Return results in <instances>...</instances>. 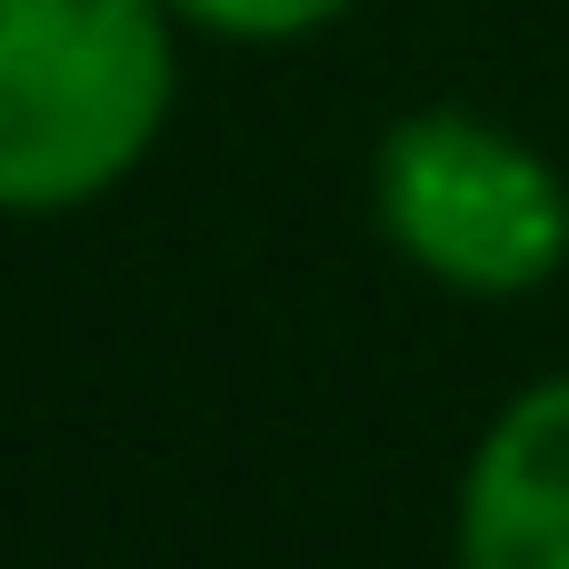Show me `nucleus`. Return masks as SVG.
Instances as JSON below:
<instances>
[{"instance_id":"7ed1b4c3","label":"nucleus","mask_w":569,"mask_h":569,"mask_svg":"<svg viewBox=\"0 0 569 569\" xmlns=\"http://www.w3.org/2000/svg\"><path fill=\"white\" fill-rule=\"evenodd\" d=\"M460 569H569V380L490 420L460 480Z\"/></svg>"},{"instance_id":"20e7f679","label":"nucleus","mask_w":569,"mask_h":569,"mask_svg":"<svg viewBox=\"0 0 569 569\" xmlns=\"http://www.w3.org/2000/svg\"><path fill=\"white\" fill-rule=\"evenodd\" d=\"M180 10L210 20V30H230V40H300V30L340 20L350 0H180Z\"/></svg>"},{"instance_id":"f03ea898","label":"nucleus","mask_w":569,"mask_h":569,"mask_svg":"<svg viewBox=\"0 0 569 569\" xmlns=\"http://www.w3.org/2000/svg\"><path fill=\"white\" fill-rule=\"evenodd\" d=\"M380 220L430 280L470 300L540 290L569 260L560 170L530 140L490 130L480 110H410L380 140Z\"/></svg>"},{"instance_id":"f257e3e1","label":"nucleus","mask_w":569,"mask_h":569,"mask_svg":"<svg viewBox=\"0 0 569 569\" xmlns=\"http://www.w3.org/2000/svg\"><path fill=\"white\" fill-rule=\"evenodd\" d=\"M170 110V30L150 0H0V210L110 190Z\"/></svg>"}]
</instances>
